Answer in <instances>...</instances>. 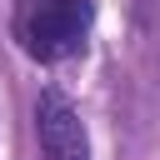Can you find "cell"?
<instances>
[{"label": "cell", "instance_id": "cell-1", "mask_svg": "<svg viewBox=\"0 0 160 160\" xmlns=\"http://www.w3.org/2000/svg\"><path fill=\"white\" fill-rule=\"evenodd\" d=\"M90 35V5L85 0H20L15 5V40L30 60L55 65L70 60Z\"/></svg>", "mask_w": 160, "mask_h": 160}, {"label": "cell", "instance_id": "cell-2", "mask_svg": "<svg viewBox=\"0 0 160 160\" xmlns=\"http://www.w3.org/2000/svg\"><path fill=\"white\" fill-rule=\"evenodd\" d=\"M35 135H40L45 160H90L85 120H80V110H75L60 90H45V95L35 100Z\"/></svg>", "mask_w": 160, "mask_h": 160}]
</instances>
